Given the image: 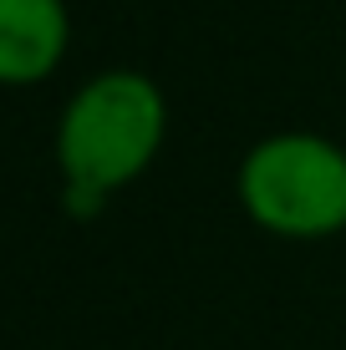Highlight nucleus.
<instances>
[{
	"instance_id": "nucleus-2",
	"label": "nucleus",
	"mask_w": 346,
	"mask_h": 350,
	"mask_svg": "<svg viewBox=\"0 0 346 350\" xmlns=\"http://www.w3.org/2000/svg\"><path fill=\"white\" fill-rule=\"evenodd\" d=\"M240 213L285 244L346 234V148L326 132L285 127L260 137L234 167Z\"/></svg>"
},
{
	"instance_id": "nucleus-1",
	"label": "nucleus",
	"mask_w": 346,
	"mask_h": 350,
	"mask_svg": "<svg viewBox=\"0 0 346 350\" xmlns=\"http://www.w3.org/2000/svg\"><path fill=\"white\" fill-rule=\"evenodd\" d=\"M169 96L138 66L92 71L62 102L51 132V158L62 178V213L77 224L107 213V203L133 188L163 152Z\"/></svg>"
},
{
	"instance_id": "nucleus-3",
	"label": "nucleus",
	"mask_w": 346,
	"mask_h": 350,
	"mask_svg": "<svg viewBox=\"0 0 346 350\" xmlns=\"http://www.w3.org/2000/svg\"><path fill=\"white\" fill-rule=\"evenodd\" d=\"M71 51L66 0H0V87L26 92L62 71Z\"/></svg>"
}]
</instances>
